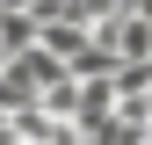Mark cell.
<instances>
[{"instance_id":"6da1fadb","label":"cell","mask_w":152,"mask_h":145,"mask_svg":"<svg viewBox=\"0 0 152 145\" xmlns=\"http://www.w3.org/2000/svg\"><path fill=\"white\" fill-rule=\"evenodd\" d=\"M29 44H36V22H29V15H0V58H22Z\"/></svg>"},{"instance_id":"7a4b0ae2","label":"cell","mask_w":152,"mask_h":145,"mask_svg":"<svg viewBox=\"0 0 152 145\" xmlns=\"http://www.w3.org/2000/svg\"><path fill=\"white\" fill-rule=\"evenodd\" d=\"M36 7V0H0V15H29Z\"/></svg>"}]
</instances>
